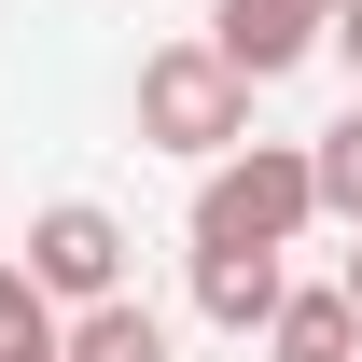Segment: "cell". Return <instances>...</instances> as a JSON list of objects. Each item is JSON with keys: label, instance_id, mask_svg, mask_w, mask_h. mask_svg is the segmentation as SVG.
Returning a JSON list of instances; mask_svg holds the SVG:
<instances>
[{"label": "cell", "instance_id": "6da1fadb", "mask_svg": "<svg viewBox=\"0 0 362 362\" xmlns=\"http://www.w3.org/2000/svg\"><path fill=\"white\" fill-rule=\"evenodd\" d=\"M307 223H320L307 139H237L223 168L195 181V251H293Z\"/></svg>", "mask_w": 362, "mask_h": 362}, {"label": "cell", "instance_id": "7a4b0ae2", "mask_svg": "<svg viewBox=\"0 0 362 362\" xmlns=\"http://www.w3.org/2000/svg\"><path fill=\"white\" fill-rule=\"evenodd\" d=\"M139 139H153V153H195V168H223L237 139H251V84H237L209 42H153V56H139Z\"/></svg>", "mask_w": 362, "mask_h": 362}, {"label": "cell", "instance_id": "3957f363", "mask_svg": "<svg viewBox=\"0 0 362 362\" xmlns=\"http://www.w3.org/2000/svg\"><path fill=\"white\" fill-rule=\"evenodd\" d=\"M126 251L139 237L98 209V195H56V209H28V279H42L56 307H112L126 293Z\"/></svg>", "mask_w": 362, "mask_h": 362}, {"label": "cell", "instance_id": "277c9868", "mask_svg": "<svg viewBox=\"0 0 362 362\" xmlns=\"http://www.w3.org/2000/svg\"><path fill=\"white\" fill-rule=\"evenodd\" d=\"M320 42H334L320 0H209V56H223L237 84H279V70H307Z\"/></svg>", "mask_w": 362, "mask_h": 362}, {"label": "cell", "instance_id": "5b68a950", "mask_svg": "<svg viewBox=\"0 0 362 362\" xmlns=\"http://www.w3.org/2000/svg\"><path fill=\"white\" fill-rule=\"evenodd\" d=\"M279 307H293L279 251H195V320H223V334H265Z\"/></svg>", "mask_w": 362, "mask_h": 362}, {"label": "cell", "instance_id": "8992f818", "mask_svg": "<svg viewBox=\"0 0 362 362\" xmlns=\"http://www.w3.org/2000/svg\"><path fill=\"white\" fill-rule=\"evenodd\" d=\"M265 362H362V307L320 279V293H293V307L265 320Z\"/></svg>", "mask_w": 362, "mask_h": 362}, {"label": "cell", "instance_id": "52a82bcc", "mask_svg": "<svg viewBox=\"0 0 362 362\" xmlns=\"http://www.w3.org/2000/svg\"><path fill=\"white\" fill-rule=\"evenodd\" d=\"M56 362H168V307H139V293L70 307V349H56Z\"/></svg>", "mask_w": 362, "mask_h": 362}, {"label": "cell", "instance_id": "ba28073f", "mask_svg": "<svg viewBox=\"0 0 362 362\" xmlns=\"http://www.w3.org/2000/svg\"><path fill=\"white\" fill-rule=\"evenodd\" d=\"M70 349V320H56V293L28 265H0V362H56Z\"/></svg>", "mask_w": 362, "mask_h": 362}, {"label": "cell", "instance_id": "9c48e42d", "mask_svg": "<svg viewBox=\"0 0 362 362\" xmlns=\"http://www.w3.org/2000/svg\"><path fill=\"white\" fill-rule=\"evenodd\" d=\"M307 181H320V209H334V223H362V112H334V126L307 139Z\"/></svg>", "mask_w": 362, "mask_h": 362}, {"label": "cell", "instance_id": "30bf717a", "mask_svg": "<svg viewBox=\"0 0 362 362\" xmlns=\"http://www.w3.org/2000/svg\"><path fill=\"white\" fill-rule=\"evenodd\" d=\"M334 56H349V70H362V0H349V14H334Z\"/></svg>", "mask_w": 362, "mask_h": 362}, {"label": "cell", "instance_id": "8fae6325", "mask_svg": "<svg viewBox=\"0 0 362 362\" xmlns=\"http://www.w3.org/2000/svg\"><path fill=\"white\" fill-rule=\"evenodd\" d=\"M334 293H349V307H362V223H349V265H334Z\"/></svg>", "mask_w": 362, "mask_h": 362}, {"label": "cell", "instance_id": "7c38bea8", "mask_svg": "<svg viewBox=\"0 0 362 362\" xmlns=\"http://www.w3.org/2000/svg\"><path fill=\"white\" fill-rule=\"evenodd\" d=\"M320 14H349V0H320Z\"/></svg>", "mask_w": 362, "mask_h": 362}]
</instances>
